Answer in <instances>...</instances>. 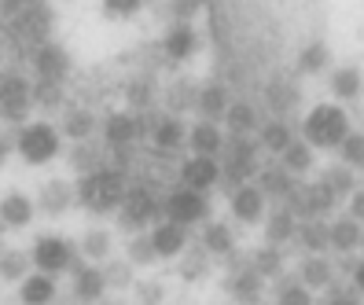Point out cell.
Masks as SVG:
<instances>
[{"label": "cell", "mask_w": 364, "mask_h": 305, "mask_svg": "<svg viewBox=\"0 0 364 305\" xmlns=\"http://www.w3.org/2000/svg\"><path fill=\"white\" fill-rule=\"evenodd\" d=\"M37 213V203L26 191H8L0 199V228H26Z\"/></svg>", "instance_id": "obj_23"}, {"label": "cell", "mask_w": 364, "mask_h": 305, "mask_svg": "<svg viewBox=\"0 0 364 305\" xmlns=\"http://www.w3.org/2000/svg\"><path fill=\"white\" fill-rule=\"evenodd\" d=\"M63 96H67V85L33 81V107H45V111H55V107H63Z\"/></svg>", "instance_id": "obj_48"}, {"label": "cell", "mask_w": 364, "mask_h": 305, "mask_svg": "<svg viewBox=\"0 0 364 305\" xmlns=\"http://www.w3.org/2000/svg\"><path fill=\"white\" fill-rule=\"evenodd\" d=\"M320 181L331 188L335 199H342V195H353V191H357V184H353V169H350V166H331Z\"/></svg>", "instance_id": "obj_47"}, {"label": "cell", "mask_w": 364, "mask_h": 305, "mask_svg": "<svg viewBox=\"0 0 364 305\" xmlns=\"http://www.w3.org/2000/svg\"><path fill=\"white\" fill-rule=\"evenodd\" d=\"M328 63H331L328 48L320 45V41H313V45H306L302 55H298V70H302V74H324Z\"/></svg>", "instance_id": "obj_46"}, {"label": "cell", "mask_w": 364, "mask_h": 305, "mask_svg": "<svg viewBox=\"0 0 364 305\" xmlns=\"http://www.w3.org/2000/svg\"><path fill=\"white\" fill-rule=\"evenodd\" d=\"M294 232H298V217H294L287 206H276V210L269 213V221H265V239H269V247L291 243Z\"/></svg>", "instance_id": "obj_33"}, {"label": "cell", "mask_w": 364, "mask_h": 305, "mask_svg": "<svg viewBox=\"0 0 364 305\" xmlns=\"http://www.w3.org/2000/svg\"><path fill=\"white\" fill-rule=\"evenodd\" d=\"M258 305H262V301H258Z\"/></svg>", "instance_id": "obj_61"}, {"label": "cell", "mask_w": 364, "mask_h": 305, "mask_svg": "<svg viewBox=\"0 0 364 305\" xmlns=\"http://www.w3.org/2000/svg\"><path fill=\"white\" fill-rule=\"evenodd\" d=\"M147 140H151V151H162V155H177V151L188 144V125L184 118L177 114H159L151 133H147Z\"/></svg>", "instance_id": "obj_15"}, {"label": "cell", "mask_w": 364, "mask_h": 305, "mask_svg": "<svg viewBox=\"0 0 364 305\" xmlns=\"http://www.w3.org/2000/svg\"><path fill=\"white\" fill-rule=\"evenodd\" d=\"M250 269L258 272L262 279H280V272H284V250H276V247H262V250H254Z\"/></svg>", "instance_id": "obj_43"}, {"label": "cell", "mask_w": 364, "mask_h": 305, "mask_svg": "<svg viewBox=\"0 0 364 305\" xmlns=\"http://www.w3.org/2000/svg\"><path fill=\"white\" fill-rule=\"evenodd\" d=\"M33 111V81L23 74H8L0 77V122L4 125H26Z\"/></svg>", "instance_id": "obj_9"}, {"label": "cell", "mask_w": 364, "mask_h": 305, "mask_svg": "<svg viewBox=\"0 0 364 305\" xmlns=\"http://www.w3.org/2000/svg\"><path fill=\"white\" fill-rule=\"evenodd\" d=\"M360 92H364V81H360V70H353V67H342V70H335L331 74V96L335 100H360Z\"/></svg>", "instance_id": "obj_39"}, {"label": "cell", "mask_w": 364, "mask_h": 305, "mask_svg": "<svg viewBox=\"0 0 364 305\" xmlns=\"http://www.w3.org/2000/svg\"><path fill=\"white\" fill-rule=\"evenodd\" d=\"M125 257H129L133 265H155L159 254H155V247H151V235H147V232L133 235V239H129V250H125Z\"/></svg>", "instance_id": "obj_49"}, {"label": "cell", "mask_w": 364, "mask_h": 305, "mask_svg": "<svg viewBox=\"0 0 364 305\" xmlns=\"http://www.w3.org/2000/svg\"><path fill=\"white\" fill-rule=\"evenodd\" d=\"M77 250H81V257L89 261V265H103V261H111L114 235L107 232V228H89V232L77 239Z\"/></svg>", "instance_id": "obj_30"}, {"label": "cell", "mask_w": 364, "mask_h": 305, "mask_svg": "<svg viewBox=\"0 0 364 305\" xmlns=\"http://www.w3.org/2000/svg\"><path fill=\"white\" fill-rule=\"evenodd\" d=\"M360 221H353V217H338V221H331V250L338 254H353L360 250Z\"/></svg>", "instance_id": "obj_36"}, {"label": "cell", "mask_w": 364, "mask_h": 305, "mask_svg": "<svg viewBox=\"0 0 364 305\" xmlns=\"http://www.w3.org/2000/svg\"><path fill=\"white\" fill-rule=\"evenodd\" d=\"M11 147H15V144H11L8 137H0V166L8 162V155H11Z\"/></svg>", "instance_id": "obj_58"}, {"label": "cell", "mask_w": 364, "mask_h": 305, "mask_svg": "<svg viewBox=\"0 0 364 305\" xmlns=\"http://www.w3.org/2000/svg\"><path fill=\"white\" fill-rule=\"evenodd\" d=\"M298 279H302L309 291H320L335 279V269H331V261L324 254H306L302 265H298Z\"/></svg>", "instance_id": "obj_32"}, {"label": "cell", "mask_w": 364, "mask_h": 305, "mask_svg": "<svg viewBox=\"0 0 364 305\" xmlns=\"http://www.w3.org/2000/svg\"><path fill=\"white\" fill-rule=\"evenodd\" d=\"M144 8V0H103V11L111 18H133Z\"/></svg>", "instance_id": "obj_53"}, {"label": "cell", "mask_w": 364, "mask_h": 305, "mask_svg": "<svg viewBox=\"0 0 364 305\" xmlns=\"http://www.w3.org/2000/svg\"><path fill=\"white\" fill-rule=\"evenodd\" d=\"M350 133H353L350 118L335 103H316L313 111L306 114V122H302V140L309 147H324V151L342 147V140H346Z\"/></svg>", "instance_id": "obj_3"}, {"label": "cell", "mask_w": 364, "mask_h": 305, "mask_svg": "<svg viewBox=\"0 0 364 305\" xmlns=\"http://www.w3.org/2000/svg\"><path fill=\"white\" fill-rule=\"evenodd\" d=\"M225 291L232 294L235 305H258L262 301V291H265V279L254 272L247 261L240 257H228V276H225Z\"/></svg>", "instance_id": "obj_11"}, {"label": "cell", "mask_w": 364, "mask_h": 305, "mask_svg": "<svg viewBox=\"0 0 364 305\" xmlns=\"http://www.w3.org/2000/svg\"><path fill=\"white\" fill-rule=\"evenodd\" d=\"M254 184L262 188V195H265V199L272 195V199H280V203H287V195L294 191V177H291V173H287L280 162L262 166V173L254 177Z\"/></svg>", "instance_id": "obj_27"}, {"label": "cell", "mask_w": 364, "mask_h": 305, "mask_svg": "<svg viewBox=\"0 0 364 305\" xmlns=\"http://www.w3.org/2000/svg\"><path fill=\"white\" fill-rule=\"evenodd\" d=\"M129 103L136 107V114L140 111H155V85L147 81V77H136V81H129Z\"/></svg>", "instance_id": "obj_50"}, {"label": "cell", "mask_w": 364, "mask_h": 305, "mask_svg": "<svg viewBox=\"0 0 364 305\" xmlns=\"http://www.w3.org/2000/svg\"><path fill=\"white\" fill-rule=\"evenodd\" d=\"M177 184L191 188V191H210L213 184H221V162L218 159H203V155H191L181 162L177 169Z\"/></svg>", "instance_id": "obj_14"}, {"label": "cell", "mask_w": 364, "mask_h": 305, "mask_svg": "<svg viewBox=\"0 0 364 305\" xmlns=\"http://www.w3.org/2000/svg\"><path fill=\"white\" fill-rule=\"evenodd\" d=\"M228 107H232V96H228V89L221 81H206V85H199V100H196V111H199V118L203 122H225V114H228Z\"/></svg>", "instance_id": "obj_21"}, {"label": "cell", "mask_w": 364, "mask_h": 305, "mask_svg": "<svg viewBox=\"0 0 364 305\" xmlns=\"http://www.w3.org/2000/svg\"><path fill=\"white\" fill-rule=\"evenodd\" d=\"M147 235H151V247H155L159 261H173V257H181L184 247L191 243V239H188V228H181V225H173V221H159V225H151V228H147Z\"/></svg>", "instance_id": "obj_17"}, {"label": "cell", "mask_w": 364, "mask_h": 305, "mask_svg": "<svg viewBox=\"0 0 364 305\" xmlns=\"http://www.w3.org/2000/svg\"><path fill=\"white\" fill-rule=\"evenodd\" d=\"M199 243H203V250H210V257H232L235 254V232L225 221H206Z\"/></svg>", "instance_id": "obj_28"}, {"label": "cell", "mask_w": 364, "mask_h": 305, "mask_svg": "<svg viewBox=\"0 0 364 305\" xmlns=\"http://www.w3.org/2000/svg\"><path fill=\"white\" fill-rule=\"evenodd\" d=\"M262 122H258V107L247 103V100H232L228 114H225V133L228 137H250L258 133Z\"/></svg>", "instance_id": "obj_26"}, {"label": "cell", "mask_w": 364, "mask_h": 305, "mask_svg": "<svg viewBox=\"0 0 364 305\" xmlns=\"http://www.w3.org/2000/svg\"><path fill=\"white\" fill-rule=\"evenodd\" d=\"M96 114L89 111V107H67L63 111V122H59V133L67 137V140H74V144H81V140H92L96 137Z\"/></svg>", "instance_id": "obj_25"}, {"label": "cell", "mask_w": 364, "mask_h": 305, "mask_svg": "<svg viewBox=\"0 0 364 305\" xmlns=\"http://www.w3.org/2000/svg\"><path fill=\"white\" fill-rule=\"evenodd\" d=\"M8 26L15 30V37L23 41V45H30V48L45 45V41H52V26H55L52 4L48 0H26V4L15 11V18Z\"/></svg>", "instance_id": "obj_8"}, {"label": "cell", "mask_w": 364, "mask_h": 305, "mask_svg": "<svg viewBox=\"0 0 364 305\" xmlns=\"http://www.w3.org/2000/svg\"><path fill=\"white\" fill-rule=\"evenodd\" d=\"M350 283H353V291H360V294H364V261H357V265H353Z\"/></svg>", "instance_id": "obj_57"}, {"label": "cell", "mask_w": 364, "mask_h": 305, "mask_svg": "<svg viewBox=\"0 0 364 305\" xmlns=\"http://www.w3.org/2000/svg\"><path fill=\"white\" fill-rule=\"evenodd\" d=\"M129 173L114 169V166H100L96 173H85L77 177L74 191H77V206H85L89 213H118L125 191H129Z\"/></svg>", "instance_id": "obj_1"}, {"label": "cell", "mask_w": 364, "mask_h": 305, "mask_svg": "<svg viewBox=\"0 0 364 305\" xmlns=\"http://www.w3.org/2000/svg\"><path fill=\"white\" fill-rule=\"evenodd\" d=\"M107 294V279L100 265H81L74 269V287H70V301L77 305H96Z\"/></svg>", "instance_id": "obj_19"}, {"label": "cell", "mask_w": 364, "mask_h": 305, "mask_svg": "<svg viewBox=\"0 0 364 305\" xmlns=\"http://www.w3.org/2000/svg\"><path fill=\"white\" fill-rule=\"evenodd\" d=\"M276 305H313V294L298 276H280V283H276Z\"/></svg>", "instance_id": "obj_40"}, {"label": "cell", "mask_w": 364, "mask_h": 305, "mask_svg": "<svg viewBox=\"0 0 364 305\" xmlns=\"http://www.w3.org/2000/svg\"><path fill=\"white\" fill-rule=\"evenodd\" d=\"M360 250H364V235H360Z\"/></svg>", "instance_id": "obj_60"}, {"label": "cell", "mask_w": 364, "mask_h": 305, "mask_svg": "<svg viewBox=\"0 0 364 305\" xmlns=\"http://www.w3.org/2000/svg\"><path fill=\"white\" fill-rule=\"evenodd\" d=\"M74 203H77V191H74V184L67 177H55V181H48L45 188L37 191V210L48 213V217L67 213Z\"/></svg>", "instance_id": "obj_20"}, {"label": "cell", "mask_w": 364, "mask_h": 305, "mask_svg": "<svg viewBox=\"0 0 364 305\" xmlns=\"http://www.w3.org/2000/svg\"><path fill=\"white\" fill-rule=\"evenodd\" d=\"M210 269H213L210 250H203V243H188L184 254H181V261H177L181 279H184V283H199V279H206Z\"/></svg>", "instance_id": "obj_29"}, {"label": "cell", "mask_w": 364, "mask_h": 305, "mask_svg": "<svg viewBox=\"0 0 364 305\" xmlns=\"http://www.w3.org/2000/svg\"><path fill=\"white\" fill-rule=\"evenodd\" d=\"M298 247L309 250V254H320V250H328L331 247V225L328 221H320V217H306V221H298Z\"/></svg>", "instance_id": "obj_31"}, {"label": "cell", "mask_w": 364, "mask_h": 305, "mask_svg": "<svg viewBox=\"0 0 364 305\" xmlns=\"http://www.w3.org/2000/svg\"><path fill=\"white\" fill-rule=\"evenodd\" d=\"M188 147H191V155H203V159H221V151H225V133H221V125L218 122H196V125H188Z\"/></svg>", "instance_id": "obj_18"}, {"label": "cell", "mask_w": 364, "mask_h": 305, "mask_svg": "<svg viewBox=\"0 0 364 305\" xmlns=\"http://www.w3.org/2000/svg\"><path fill=\"white\" fill-rule=\"evenodd\" d=\"M30 254H23V250H4L0 254V279L4 283H23L26 276H30Z\"/></svg>", "instance_id": "obj_41"}, {"label": "cell", "mask_w": 364, "mask_h": 305, "mask_svg": "<svg viewBox=\"0 0 364 305\" xmlns=\"http://www.w3.org/2000/svg\"><path fill=\"white\" fill-rule=\"evenodd\" d=\"M228 206H232V217L240 225H258L265 217V195L258 184H240L228 191Z\"/></svg>", "instance_id": "obj_16"}, {"label": "cell", "mask_w": 364, "mask_h": 305, "mask_svg": "<svg viewBox=\"0 0 364 305\" xmlns=\"http://www.w3.org/2000/svg\"><path fill=\"white\" fill-rule=\"evenodd\" d=\"M196 100H199V85L188 81V77H177L173 85L166 89V114H184V111H196Z\"/></svg>", "instance_id": "obj_35"}, {"label": "cell", "mask_w": 364, "mask_h": 305, "mask_svg": "<svg viewBox=\"0 0 364 305\" xmlns=\"http://www.w3.org/2000/svg\"><path fill=\"white\" fill-rule=\"evenodd\" d=\"M15 151L30 166H48L52 159H59V151H63V133L52 122H26V125H18Z\"/></svg>", "instance_id": "obj_5"}, {"label": "cell", "mask_w": 364, "mask_h": 305, "mask_svg": "<svg viewBox=\"0 0 364 305\" xmlns=\"http://www.w3.org/2000/svg\"><path fill=\"white\" fill-rule=\"evenodd\" d=\"M335 195L324 181H316V184H294V191L287 195V210L298 217V221H306V217H324L335 210Z\"/></svg>", "instance_id": "obj_10"}, {"label": "cell", "mask_w": 364, "mask_h": 305, "mask_svg": "<svg viewBox=\"0 0 364 305\" xmlns=\"http://www.w3.org/2000/svg\"><path fill=\"white\" fill-rule=\"evenodd\" d=\"M324 305H360V301H357L353 291H331V298H328Z\"/></svg>", "instance_id": "obj_56"}, {"label": "cell", "mask_w": 364, "mask_h": 305, "mask_svg": "<svg viewBox=\"0 0 364 305\" xmlns=\"http://www.w3.org/2000/svg\"><path fill=\"white\" fill-rule=\"evenodd\" d=\"M280 159H284L280 166L291 173V177H298V173H309V169H313V147H309L306 140H294Z\"/></svg>", "instance_id": "obj_44"}, {"label": "cell", "mask_w": 364, "mask_h": 305, "mask_svg": "<svg viewBox=\"0 0 364 305\" xmlns=\"http://www.w3.org/2000/svg\"><path fill=\"white\" fill-rule=\"evenodd\" d=\"M96 305H122V301H96Z\"/></svg>", "instance_id": "obj_59"}, {"label": "cell", "mask_w": 364, "mask_h": 305, "mask_svg": "<svg viewBox=\"0 0 364 305\" xmlns=\"http://www.w3.org/2000/svg\"><path fill=\"white\" fill-rule=\"evenodd\" d=\"M258 144L269 151V155H284V151L294 144V133H291V125H287L284 118H269V122L262 125Z\"/></svg>", "instance_id": "obj_38"}, {"label": "cell", "mask_w": 364, "mask_h": 305, "mask_svg": "<svg viewBox=\"0 0 364 305\" xmlns=\"http://www.w3.org/2000/svg\"><path fill=\"white\" fill-rule=\"evenodd\" d=\"M133 287H136V301L140 305H162L166 301V287L159 279H136Z\"/></svg>", "instance_id": "obj_52"}, {"label": "cell", "mask_w": 364, "mask_h": 305, "mask_svg": "<svg viewBox=\"0 0 364 305\" xmlns=\"http://www.w3.org/2000/svg\"><path fill=\"white\" fill-rule=\"evenodd\" d=\"M258 151L262 144H254L250 137H225V151H221V181L228 188H240V184H254V177L262 173L258 162Z\"/></svg>", "instance_id": "obj_4"}, {"label": "cell", "mask_w": 364, "mask_h": 305, "mask_svg": "<svg viewBox=\"0 0 364 305\" xmlns=\"http://www.w3.org/2000/svg\"><path fill=\"white\" fill-rule=\"evenodd\" d=\"M350 217L353 221H364V188L350 195Z\"/></svg>", "instance_id": "obj_55"}, {"label": "cell", "mask_w": 364, "mask_h": 305, "mask_svg": "<svg viewBox=\"0 0 364 305\" xmlns=\"http://www.w3.org/2000/svg\"><path fill=\"white\" fill-rule=\"evenodd\" d=\"M30 67H33V81H52V85H67L70 74V55L67 48H59L55 41L30 48Z\"/></svg>", "instance_id": "obj_12"}, {"label": "cell", "mask_w": 364, "mask_h": 305, "mask_svg": "<svg viewBox=\"0 0 364 305\" xmlns=\"http://www.w3.org/2000/svg\"><path fill=\"white\" fill-rule=\"evenodd\" d=\"M70 166L81 173V177H85V173H96L100 166H107V147H103L96 137L74 144V147H70Z\"/></svg>", "instance_id": "obj_34"}, {"label": "cell", "mask_w": 364, "mask_h": 305, "mask_svg": "<svg viewBox=\"0 0 364 305\" xmlns=\"http://www.w3.org/2000/svg\"><path fill=\"white\" fill-rule=\"evenodd\" d=\"M338 155H342V166H350V169H364V133H350L346 140H342Z\"/></svg>", "instance_id": "obj_51"}, {"label": "cell", "mask_w": 364, "mask_h": 305, "mask_svg": "<svg viewBox=\"0 0 364 305\" xmlns=\"http://www.w3.org/2000/svg\"><path fill=\"white\" fill-rule=\"evenodd\" d=\"M59 287H55V276L48 272H30L23 283H18V301L23 305H55Z\"/></svg>", "instance_id": "obj_24"}, {"label": "cell", "mask_w": 364, "mask_h": 305, "mask_svg": "<svg viewBox=\"0 0 364 305\" xmlns=\"http://www.w3.org/2000/svg\"><path fill=\"white\" fill-rule=\"evenodd\" d=\"M159 217H162V195L151 184L133 181L122 206H118V228L129 232V235H140L144 228H151Z\"/></svg>", "instance_id": "obj_2"}, {"label": "cell", "mask_w": 364, "mask_h": 305, "mask_svg": "<svg viewBox=\"0 0 364 305\" xmlns=\"http://www.w3.org/2000/svg\"><path fill=\"white\" fill-rule=\"evenodd\" d=\"M100 133H103L107 147H136L147 137V129H144V118L136 111H114L103 118Z\"/></svg>", "instance_id": "obj_13"}, {"label": "cell", "mask_w": 364, "mask_h": 305, "mask_svg": "<svg viewBox=\"0 0 364 305\" xmlns=\"http://www.w3.org/2000/svg\"><path fill=\"white\" fill-rule=\"evenodd\" d=\"M206 0H173V18L177 23H191V15H199Z\"/></svg>", "instance_id": "obj_54"}, {"label": "cell", "mask_w": 364, "mask_h": 305, "mask_svg": "<svg viewBox=\"0 0 364 305\" xmlns=\"http://www.w3.org/2000/svg\"><path fill=\"white\" fill-rule=\"evenodd\" d=\"M100 269H103L107 287H114V291H125V287H133V283H136V279H133V269H136V265H133L129 257H125V261H114V257H111V261H103Z\"/></svg>", "instance_id": "obj_45"}, {"label": "cell", "mask_w": 364, "mask_h": 305, "mask_svg": "<svg viewBox=\"0 0 364 305\" xmlns=\"http://www.w3.org/2000/svg\"><path fill=\"white\" fill-rule=\"evenodd\" d=\"M265 103H269V111L280 118V114H287L291 107L298 103V92H294V85H287V81H269V89H265Z\"/></svg>", "instance_id": "obj_42"}, {"label": "cell", "mask_w": 364, "mask_h": 305, "mask_svg": "<svg viewBox=\"0 0 364 305\" xmlns=\"http://www.w3.org/2000/svg\"><path fill=\"white\" fill-rule=\"evenodd\" d=\"M162 221H173L181 228H196L210 221V195L206 191H191L184 184L166 188L162 195Z\"/></svg>", "instance_id": "obj_6"}, {"label": "cell", "mask_w": 364, "mask_h": 305, "mask_svg": "<svg viewBox=\"0 0 364 305\" xmlns=\"http://www.w3.org/2000/svg\"><path fill=\"white\" fill-rule=\"evenodd\" d=\"M18 63H23V41H18L15 30L0 18V77L15 74Z\"/></svg>", "instance_id": "obj_37"}, {"label": "cell", "mask_w": 364, "mask_h": 305, "mask_svg": "<svg viewBox=\"0 0 364 305\" xmlns=\"http://www.w3.org/2000/svg\"><path fill=\"white\" fill-rule=\"evenodd\" d=\"M30 261H33L37 272L59 276V272L81 269V250L67 235H37V243L30 247Z\"/></svg>", "instance_id": "obj_7"}, {"label": "cell", "mask_w": 364, "mask_h": 305, "mask_svg": "<svg viewBox=\"0 0 364 305\" xmlns=\"http://www.w3.org/2000/svg\"><path fill=\"white\" fill-rule=\"evenodd\" d=\"M162 52L166 59H173V63H184L199 52V33L191 23H173L169 26V33L162 37Z\"/></svg>", "instance_id": "obj_22"}]
</instances>
